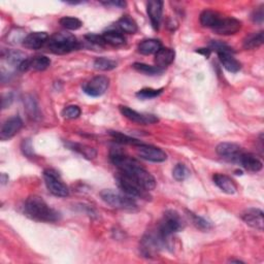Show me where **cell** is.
Returning <instances> with one entry per match:
<instances>
[{
	"label": "cell",
	"instance_id": "obj_1",
	"mask_svg": "<svg viewBox=\"0 0 264 264\" xmlns=\"http://www.w3.org/2000/svg\"><path fill=\"white\" fill-rule=\"evenodd\" d=\"M110 161L119 169L121 174L130 177L148 192L156 188L155 177L146 171L135 159L115 152L110 154Z\"/></svg>",
	"mask_w": 264,
	"mask_h": 264
},
{
	"label": "cell",
	"instance_id": "obj_2",
	"mask_svg": "<svg viewBox=\"0 0 264 264\" xmlns=\"http://www.w3.org/2000/svg\"><path fill=\"white\" fill-rule=\"evenodd\" d=\"M24 209L28 217L40 222L52 223L59 221L61 218L59 212L52 209L42 197L37 195H31L27 198Z\"/></svg>",
	"mask_w": 264,
	"mask_h": 264
},
{
	"label": "cell",
	"instance_id": "obj_3",
	"mask_svg": "<svg viewBox=\"0 0 264 264\" xmlns=\"http://www.w3.org/2000/svg\"><path fill=\"white\" fill-rule=\"evenodd\" d=\"M184 227V221L177 212L174 210H168L164 213L163 218L160 222L157 232L161 239L164 248L171 249L173 247V235L182 230Z\"/></svg>",
	"mask_w": 264,
	"mask_h": 264
},
{
	"label": "cell",
	"instance_id": "obj_4",
	"mask_svg": "<svg viewBox=\"0 0 264 264\" xmlns=\"http://www.w3.org/2000/svg\"><path fill=\"white\" fill-rule=\"evenodd\" d=\"M46 44L49 50L56 55L68 54L78 50L80 46L77 37L67 32L55 33L50 37Z\"/></svg>",
	"mask_w": 264,
	"mask_h": 264
},
{
	"label": "cell",
	"instance_id": "obj_5",
	"mask_svg": "<svg viewBox=\"0 0 264 264\" xmlns=\"http://www.w3.org/2000/svg\"><path fill=\"white\" fill-rule=\"evenodd\" d=\"M100 197L107 204L115 207V209L127 211H134L137 209L134 198L126 195L125 193L122 194L111 189H106L100 192Z\"/></svg>",
	"mask_w": 264,
	"mask_h": 264
},
{
	"label": "cell",
	"instance_id": "obj_6",
	"mask_svg": "<svg viewBox=\"0 0 264 264\" xmlns=\"http://www.w3.org/2000/svg\"><path fill=\"white\" fill-rule=\"evenodd\" d=\"M164 248L163 242L160 239L157 230L155 232H147L139 243L140 253L147 258H154L158 255L159 251Z\"/></svg>",
	"mask_w": 264,
	"mask_h": 264
},
{
	"label": "cell",
	"instance_id": "obj_7",
	"mask_svg": "<svg viewBox=\"0 0 264 264\" xmlns=\"http://www.w3.org/2000/svg\"><path fill=\"white\" fill-rule=\"evenodd\" d=\"M44 178L46 188L53 195L57 197H67L69 195L68 187L63 183L59 174L54 169H45Z\"/></svg>",
	"mask_w": 264,
	"mask_h": 264
},
{
	"label": "cell",
	"instance_id": "obj_8",
	"mask_svg": "<svg viewBox=\"0 0 264 264\" xmlns=\"http://www.w3.org/2000/svg\"><path fill=\"white\" fill-rule=\"evenodd\" d=\"M117 181L120 189L123 191L126 195L130 197H138V198H148V191L145 190L143 187H140L137 183L130 177L126 176L123 174H119L117 176Z\"/></svg>",
	"mask_w": 264,
	"mask_h": 264
},
{
	"label": "cell",
	"instance_id": "obj_9",
	"mask_svg": "<svg viewBox=\"0 0 264 264\" xmlns=\"http://www.w3.org/2000/svg\"><path fill=\"white\" fill-rule=\"evenodd\" d=\"M110 86V79L105 75H97L84 84L83 91L91 97H99L103 95Z\"/></svg>",
	"mask_w": 264,
	"mask_h": 264
},
{
	"label": "cell",
	"instance_id": "obj_10",
	"mask_svg": "<svg viewBox=\"0 0 264 264\" xmlns=\"http://www.w3.org/2000/svg\"><path fill=\"white\" fill-rule=\"evenodd\" d=\"M136 153L140 158L151 162H163L167 159V155L163 150L150 145L138 144L136 146Z\"/></svg>",
	"mask_w": 264,
	"mask_h": 264
},
{
	"label": "cell",
	"instance_id": "obj_11",
	"mask_svg": "<svg viewBox=\"0 0 264 264\" xmlns=\"http://www.w3.org/2000/svg\"><path fill=\"white\" fill-rule=\"evenodd\" d=\"M216 152L221 158L226 160V161L239 164L240 158L243 153V151L237 144L221 143L217 146Z\"/></svg>",
	"mask_w": 264,
	"mask_h": 264
},
{
	"label": "cell",
	"instance_id": "obj_12",
	"mask_svg": "<svg viewBox=\"0 0 264 264\" xmlns=\"http://www.w3.org/2000/svg\"><path fill=\"white\" fill-rule=\"evenodd\" d=\"M242 28V22L235 18H224L218 22L213 30L215 33L220 35H232L239 32Z\"/></svg>",
	"mask_w": 264,
	"mask_h": 264
},
{
	"label": "cell",
	"instance_id": "obj_13",
	"mask_svg": "<svg viewBox=\"0 0 264 264\" xmlns=\"http://www.w3.org/2000/svg\"><path fill=\"white\" fill-rule=\"evenodd\" d=\"M120 111L121 114L123 115L125 118L128 120L134 122V123L141 124V125H149V124H154L156 122H158V118L155 117L154 115H145L137 112L134 110H131L128 107H120Z\"/></svg>",
	"mask_w": 264,
	"mask_h": 264
},
{
	"label": "cell",
	"instance_id": "obj_14",
	"mask_svg": "<svg viewBox=\"0 0 264 264\" xmlns=\"http://www.w3.org/2000/svg\"><path fill=\"white\" fill-rule=\"evenodd\" d=\"M51 65V60L45 56H36L33 58H26L19 66L20 71H27L29 69H34L37 71H44Z\"/></svg>",
	"mask_w": 264,
	"mask_h": 264
},
{
	"label": "cell",
	"instance_id": "obj_15",
	"mask_svg": "<svg viewBox=\"0 0 264 264\" xmlns=\"http://www.w3.org/2000/svg\"><path fill=\"white\" fill-rule=\"evenodd\" d=\"M242 219L247 225L251 226L252 228H255L259 231H262L264 228L263 212L259 209H248L242 214Z\"/></svg>",
	"mask_w": 264,
	"mask_h": 264
},
{
	"label": "cell",
	"instance_id": "obj_16",
	"mask_svg": "<svg viewBox=\"0 0 264 264\" xmlns=\"http://www.w3.org/2000/svg\"><path fill=\"white\" fill-rule=\"evenodd\" d=\"M23 127V121L20 117H12L7 119L0 131V138L2 140H6L14 137L19 131Z\"/></svg>",
	"mask_w": 264,
	"mask_h": 264
},
{
	"label": "cell",
	"instance_id": "obj_17",
	"mask_svg": "<svg viewBox=\"0 0 264 264\" xmlns=\"http://www.w3.org/2000/svg\"><path fill=\"white\" fill-rule=\"evenodd\" d=\"M147 12L153 28L155 30H159L160 23H161L162 20L163 1H159V0H152V1H149L147 6Z\"/></svg>",
	"mask_w": 264,
	"mask_h": 264
},
{
	"label": "cell",
	"instance_id": "obj_18",
	"mask_svg": "<svg viewBox=\"0 0 264 264\" xmlns=\"http://www.w3.org/2000/svg\"><path fill=\"white\" fill-rule=\"evenodd\" d=\"M49 39H50L49 34L46 32H42V31L32 32L30 34H28L27 36H25V39L22 44L27 49L39 50L45 43H48Z\"/></svg>",
	"mask_w": 264,
	"mask_h": 264
},
{
	"label": "cell",
	"instance_id": "obj_19",
	"mask_svg": "<svg viewBox=\"0 0 264 264\" xmlns=\"http://www.w3.org/2000/svg\"><path fill=\"white\" fill-rule=\"evenodd\" d=\"M239 164L246 169V171L252 173H258L263 167V163L259 158H257L255 155L244 152L240 158Z\"/></svg>",
	"mask_w": 264,
	"mask_h": 264
},
{
	"label": "cell",
	"instance_id": "obj_20",
	"mask_svg": "<svg viewBox=\"0 0 264 264\" xmlns=\"http://www.w3.org/2000/svg\"><path fill=\"white\" fill-rule=\"evenodd\" d=\"M214 183L216 184V186L219 188L221 191H223L226 194L232 195L238 190V187L235 185V183L233 182V180L231 177H229L228 176L225 175H221V174H216L213 176Z\"/></svg>",
	"mask_w": 264,
	"mask_h": 264
},
{
	"label": "cell",
	"instance_id": "obj_21",
	"mask_svg": "<svg viewBox=\"0 0 264 264\" xmlns=\"http://www.w3.org/2000/svg\"><path fill=\"white\" fill-rule=\"evenodd\" d=\"M176 58V52L171 48H161L155 54V66L160 69H164L171 65Z\"/></svg>",
	"mask_w": 264,
	"mask_h": 264
},
{
	"label": "cell",
	"instance_id": "obj_22",
	"mask_svg": "<svg viewBox=\"0 0 264 264\" xmlns=\"http://www.w3.org/2000/svg\"><path fill=\"white\" fill-rule=\"evenodd\" d=\"M220 62L226 70L229 72H238L242 68V64L233 57V53H220L218 54Z\"/></svg>",
	"mask_w": 264,
	"mask_h": 264
},
{
	"label": "cell",
	"instance_id": "obj_23",
	"mask_svg": "<svg viewBox=\"0 0 264 264\" xmlns=\"http://www.w3.org/2000/svg\"><path fill=\"white\" fill-rule=\"evenodd\" d=\"M222 16L218 13L212 11V9H205L200 15V24L203 27L213 28L218 24V22L221 20Z\"/></svg>",
	"mask_w": 264,
	"mask_h": 264
},
{
	"label": "cell",
	"instance_id": "obj_24",
	"mask_svg": "<svg viewBox=\"0 0 264 264\" xmlns=\"http://www.w3.org/2000/svg\"><path fill=\"white\" fill-rule=\"evenodd\" d=\"M161 43L158 40H146L138 44V52L143 55L156 54L161 49Z\"/></svg>",
	"mask_w": 264,
	"mask_h": 264
},
{
	"label": "cell",
	"instance_id": "obj_25",
	"mask_svg": "<svg viewBox=\"0 0 264 264\" xmlns=\"http://www.w3.org/2000/svg\"><path fill=\"white\" fill-rule=\"evenodd\" d=\"M24 107L26 112L32 120H39L41 118V111L37 106L35 98L31 95H26L24 97Z\"/></svg>",
	"mask_w": 264,
	"mask_h": 264
},
{
	"label": "cell",
	"instance_id": "obj_26",
	"mask_svg": "<svg viewBox=\"0 0 264 264\" xmlns=\"http://www.w3.org/2000/svg\"><path fill=\"white\" fill-rule=\"evenodd\" d=\"M264 42V32L260 31L257 33H252L243 40V48L246 50H254L259 48Z\"/></svg>",
	"mask_w": 264,
	"mask_h": 264
},
{
	"label": "cell",
	"instance_id": "obj_27",
	"mask_svg": "<svg viewBox=\"0 0 264 264\" xmlns=\"http://www.w3.org/2000/svg\"><path fill=\"white\" fill-rule=\"evenodd\" d=\"M102 36L106 41V44L114 46L123 45L126 41L124 35L117 30H108L102 34Z\"/></svg>",
	"mask_w": 264,
	"mask_h": 264
},
{
	"label": "cell",
	"instance_id": "obj_28",
	"mask_svg": "<svg viewBox=\"0 0 264 264\" xmlns=\"http://www.w3.org/2000/svg\"><path fill=\"white\" fill-rule=\"evenodd\" d=\"M117 26L121 31H123L125 33L129 34H133L137 31L138 27L136 22L133 20V19L130 18L129 16H124L122 17L120 20L117 23Z\"/></svg>",
	"mask_w": 264,
	"mask_h": 264
},
{
	"label": "cell",
	"instance_id": "obj_29",
	"mask_svg": "<svg viewBox=\"0 0 264 264\" xmlns=\"http://www.w3.org/2000/svg\"><path fill=\"white\" fill-rule=\"evenodd\" d=\"M117 67V62L106 57L96 58L94 61V68L101 71H110Z\"/></svg>",
	"mask_w": 264,
	"mask_h": 264
},
{
	"label": "cell",
	"instance_id": "obj_30",
	"mask_svg": "<svg viewBox=\"0 0 264 264\" xmlns=\"http://www.w3.org/2000/svg\"><path fill=\"white\" fill-rule=\"evenodd\" d=\"M70 148L74 151H77L78 153L83 155L85 158L87 159H94L97 155L96 150L94 148L81 145V144H70Z\"/></svg>",
	"mask_w": 264,
	"mask_h": 264
},
{
	"label": "cell",
	"instance_id": "obj_31",
	"mask_svg": "<svg viewBox=\"0 0 264 264\" xmlns=\"http://www.w3.org/2000/svg\"><path fill=\"white\" fill-rule=\"evenodd\" d=\"M60 24L67 30H78L83 26L82 21L74 17H63L60 19Z\"/></svg>",
	"mask_w": 264,
	"mask_h": 264
},
{
	"label": "cell",
	"instance_id": "obj_32",
	"mask_svg": "<svg viewBox=\"0 0 264 264\" xmlns=\"http://www.w3.org/2000/svg\"><path fill=\"white\" fill-rule=\"evenodd\" d=\"M190 174L191 173L189 171V168H188L185 164H181V163L176 164L173 171L174 177L178 182H183L187 180V178L190 176Z\"/></svg>",
	"mask_w": 264,
	"mask_h": 264
},
{
	"label": "cell",
	"instance_id": "obj_33",
	"mask_svg": "<svg viewBox=\"0 0 264 264\" xmlns=\"http://www.w3.org/2000/svg\"><path fill=\"white\" fill-rule=\"evenodd\" d=\"M133 68L141 73L147 74V75H156V74H159L163 71L162 69L158 68L157 66H151V65H148L145 63H138V62L133 64Z\"/></svg>",
	"mask_w": 264,
	"mask_h": 264
},
{
	"label": "cell",
	"instance_id": "obj_34",
	"mask_svg": "<svg viewBox=\"0 0 264 264\" xmlns=\"http://www.w3.org/2000/svg\"><path fill=\"white\" fill-rule=\"evenodd\" d=\"M110 134L117 141V143H120V144H125V145H138L139 144V141L137 139L121 133V132H118V131H110Z\"/></svg>",
	"mask_w": 264,
	"mask_h": 264
},
{
	"label": "cell",
	"instance_id": "obj_35",
	"mask_svg": "<svg viewBox=\"0 0 264 264\" xmlns=\"http://www.w3.org/2000/svg\"><path fill=\"white\" fill-rule=\"evenodd\" d=\"M163 89H151V88H146V89H141L139 90L137 93H136V96L139 98V99H143V100H146V99H152V98H155L157 96H159L160 94L162 93Z\"/></svg>",
	"mask_w": 264,
	"mask_h": 264
},
{
	"label": "cell",
	"instance_id": "obj_36",
	"mask_svg": "<svg viewBox=\"0 0 264 264\" xmlns=\"http://www.w3.org/2000/svg\"><path fill=\"white\" fill-rule=\"evenodd\" d=\"M190 217L192 218V222L193 224L196 226L197 228H199L200 230H210L212 228V224L205 220L204 218H202V217L200 216H197L195 214H192V213H189Z\"/></svg>",
	"mask_w": 264,
	"mask_h": 264
},
{
	"label": "cell",
	"instance_id": "obj_37",
	"mask_svg": "<svg viewBox=\"0 0 264 264\" xmlns=\"http://www.w3.org/2000/svg\"><path fill=\"white\" fill-rule=\"evenodd\" d=\"M81 112L82 110L78 106H68L62 110V116L65 119L73 120L79 118L81 116Z\"/></svg>",
	"mask_w": 264,
	"mask_h": 264
},
{
	"label": "cell",
	"instance_id": "obj_38",
	"mask_svg": "<svg viewBox=\"0 0 264 264\" xmlns=\"http://www.w3.org/2000/svg\"><path fill=\"white\" fill-rule=\"evenodd\" d=\"M210 51H215L217 54H220V53H234L232 48H230V46L228 44H226L222 42H212L211 44H210Z\"/></svg>",
	"mask_w": 264,
	"mask_h": 264
},
{
	"label": "cell",
	"instance_id": "obj_39",
	"mask_svg": "<svg viewBox=\"0 0 264 264\" xmlns=\"http://www.w3.org/2000/svg\"><path fill=\"white\" fill-rule=\"evenodd\" d=\"M21 149H22L23 154L26 155L27 157H33L34 156L31 139H29V138L24 139L21 144Z\"/></svg>",
	"mask_w": 264,
	"mask_h": 264
},
{
	"label": "cell",
	"instance_id": "obj_40",
	"mask_svg": "<svg viewBox=\"0 0 264 264\" xmlns=\"http://www.w3.org/2000/svg\"><path fill=\"white\" fill-rule=\"evenodd\" d=\"M85 39H86L89 43L94 44L96 45H105V44H107L105 39H103V36L99 35V34L89 33V34H87L86 36H85Z\"/></svg>",
	"mask_w": 264,
	"mask_h": 264
},
{
	"label": "cell",
	"instance_id": "obj_41",
	"mask_svg": "<svg viewBox=\"0 0 264 264\" xmlns=\"http://www.w3.org/2000/svg\"><path fill=\"white\" fill-rule=\"evenodd\" d=\"M252 20L254 23L262 24L264 21V8L263 5L257 7L252 14Z\"/></svg>",
	"mask_w": 264,
	"mask_h": 264
},
{
	"label": "cell",
	"instance_id": "obj_42",
	"mask_svg": "<svg viewBox=\"0 0 264 264\" xmlns=\"http://www.w3.org/2000/svg\"><path fill=\"white\" fill-rule=\"evenodd\" d=\"M13 94L12 93H8L6 94V95H4L2 97V109H6L7 107L11 106V103L13 102Z\"/></svg>",
	"mask_w": 264,
	"mask_h": 264
},
{
	"label": "cell",
	"instance_id": "obj_43",
	"mask_svg": "<svg viewBox=\"0 0 264 264\" xmlns=\"http://www.w3.org/2000/svg\"><path fill=\"white\" fill-rule=\"evenodd\" d=\"M103 4L106 5H112V6H116V7H119V8H123L126 6V2L125 1H108V2H103Z\"/></svg>",
	"mask_w": 264,
	"mask_h": 264
},
{
	"label": "cell",
	"instance_id": "obj_44",
	"mask_svg": "<svg viewBox=\"0 0 264 264\" xmlns=\"http://www.w3.org/2000/svg\"><path fill=\"white\" fill-rule=\"evenodd\" d=\"M197 53H199V54H202L204 57H210V55H211V51L210 49H198L197 50Z\"/></svg>",
	"mask_w": 264,
	"mask_h": 264
},
{
	"label": "cell",
	"instance_id": "obj_45",
	"mask_svg": "<svg viewBox=\"0 0 264 264\" xmlns=\"http://www.w3.org/2000/svg\"><path fill=\"white\" fill-rule=\"evenodd\" d=\"M6 182H8V176L5 174H1V184L4 185Z\"/></svg>",
	"mask_w": 264,
	"mask_h": 264
},
{
	"label": "cell",
	"instance_id": "obj_46",
	"mask_svg": "<svg viewBox=\"0 0 264 264\" xmlns=\"http://www.w3.org/2000/svg\"><path fill=\"white\" fill-rule=\"evenodd\" d=\"M230 262H238V263H242V261H240V260H230Z\"/></svg>",
	"mask_w": 264,
	"mask_h": 264
}]
</instances>
